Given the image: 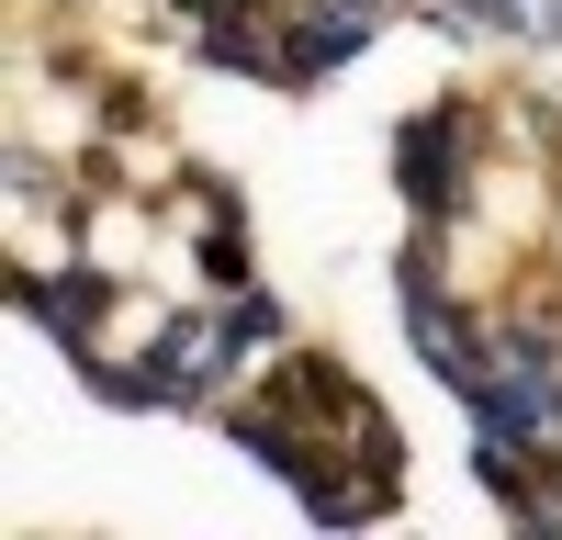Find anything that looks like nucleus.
<instances>
[{"instance_id":"1","label":"nucleus","mask_w":562,"mask_h":540,"mask_svg":"<svg viewBox=\"0 0 562 540\" xmlns=\"http://www.w3.org/2000/svg\"><path fill=\"white\" fill-rule=\"evenodd\" d=\"M495 147H506V102H484V90H439V102L394 113V147H383L394 203L416 225H439V237H461L495 192Z\"/></svg>"},{"instance_id":"2","label":"nucleus","mask_w":562,"mask_h":540,"mask_svg":"<svg viewBox=\"0 0 562 540\" xmlns=\"http://www.w3.org/2000/svg\"><path fill=\"white\" fill-rule=\"evenodd\" d=\"M439 225H416V237L394 248V327H405V349H416V372H428L450 405H473L484 394V372H495V338H484V304H461L450 282H439Z\"/></svg>"},{"instance_id":"3","label":"nucleus","mask_w":562,"mask_h":540,"mask_svg":"<svg viewBox=\"0 0 562 540\" xmlns=\"http://www.w3.org/2000/svg\"><path fill=\"white\" fill-rule=\"evenodd\" d=\"M124 293H135V270H113V259H68V270H12V304L34 315L45 338H57V360L68 349H102V327L124 315Z\"/></svg>"},{"instance_id":"4","label":"nucleus","mask_w":562,"mask_h":540,"mask_svg":"<svg viewBox=\"0 0 562 540\" xmlns=\"http://www.w3.org/2000/svg\"><path fill=\"white\" fill-rule=\"evenodd\" d=\"M371 34L383 12H360V0H270V57H281V90H326L349 57H371Z\"/></svg>"},{"instance_id":"5","label":"nucleus","mask_w":562,"mask_h":540,"mask_svg":"<svg viewBox=\"0 0 562 540\" xmlns=\"http://www.w3.org/2000/svg\"><path fill=\"white\" fill-rule=\"evenodd\" d=\"M192 270H203V293H248L259 282V248H248V203H225L192 225Z\"/></svg>"},{"instance_id":"6","label":"nucleus","mask_w":562,"mask_h":540,"mask_svg":"<svg viewBox=\"0 0 562 540\" xmlns=\"http://www.w3.org/2000/svg\"><path fill=\"white\" fill-rule=\"evenodd\" d=\"M495 45H529V57H562V0H461Z\"/></svg>"},{"instance_id":"7","label":"nucleus","mask_w":562,"mask_h":540,"mask_svg":"<svg viewBox=\"0 0 562 540\" xmlns=\"http://www.w3.org/2000/svg\"><path fill=\"white\" fill-rule=\"evenodd\" d=\"M225 304V338H237L248 360H270V349H293V304H281L270 282H248V293H214Z\"/></svg>"},{"instance_id":"8","label":"nucleus","mask_w":562,"mask_h":540,"mask_svg":"<svg viewBox=\"0 0 562 540\" xmlns=\"http://www.w3.org/2000/svg\"><path fill=\"white\" fill-rule=\"evenodd\" d=\"M360 12H416V0H360Z\"/></svg>"}]
</instances>
